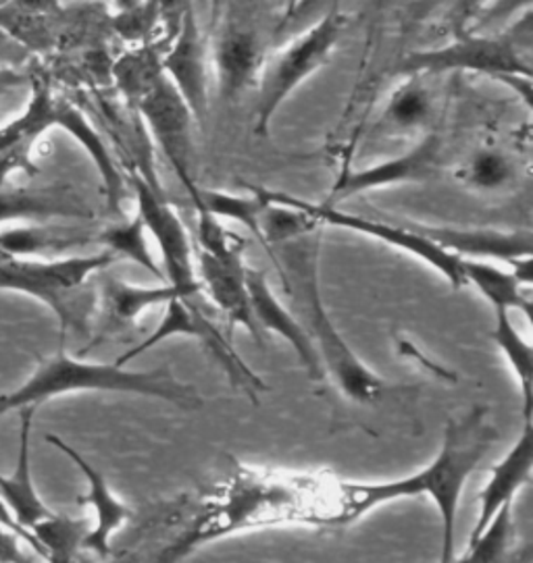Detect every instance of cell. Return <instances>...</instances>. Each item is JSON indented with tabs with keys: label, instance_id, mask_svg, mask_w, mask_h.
<instances>
[{
	"label": "cell",
	"instance_id": "6da1fadb",
	"mask_svg": "<svg viewBox=\"0 0 533 563\" xmlns=\"http://www.w3.org/2000/svg\"><path fill=\"white\" fill-rule=\"evenodd\" d=\"M365 518L357 481L236 464L213 487L156 506L140 543L111 563H182L207 544L282 526L338 530Z\"/></svg>",
	"mask_w": 533,
	"mask_h": 563
},
{
	"label": "cell",
	"instance_id": "7a4b0ae2",
	"mask_svg": "<svg viewBox=\"0 0 533 563\" xmlns=\"http://www.w3.org/2000/svg\"><path fill=\"white\" fill-rule=\"evenodd\" d=\"M257 191L263 198L257 242L280 275L292 314L305 327L322 357L325 378L329 376L348 401L361 406L378 404L392 391L390 383L355 354L336 329L322 296L319 261L324 225L301 208L284 202L278 191L266 188Z\"/></svg>",
	"mask_w": 533,
	"mask_h": 563
},
{
	"label": "cell",
	"instance_id": "3957f363",
	"mask_svg": "<svg viewBox=\"0 0 533 563\" xmlns=\"http://www.w3.org/2000/svg\"><path fill=\"white\" fill-rule=\"evenodd\" d=\"M30 84L32 98L28 109L0 128V186L15 173L36 179L42 173L34 161L40 140L51 130H63L90 154L105 186L107 208L117 212L126 198V179L100 133L74 100L55 90L53 79L44 71L30 69Z\"/></svg>",
	"mask_w": 533,
	"mask_h": 563
},
{
	"label": "cell",
	"instance_id": "277c9868",
	"mask_svg": "<svg viewBox=\"0 0 533 563\" xmlns=\"http://www.w3.org/2000/svg\"><path fill=\"white\" fill-rule=\"evenodd\" d=\"M74 394L140 395L161 399L186 412L205 404L192 385L173 375L170 364H161L154 371H128L115 362L98 364L58 350L53 356L42 357L36 371L18 389L0 395V418Z\"/></svg>",
	"mask_w": 533,
	"mask_h": 563
},
{
	"label": "cell",
	"instance_id": "5b68a950",
	"mask_svg": "<svg viewBox=\"0 0 533 563\" xmlns=\"http://www.w3.org/2000/svg\"><path fill=\"white\" fill-rule=\"evenodd\" d=\"M111 252L61 256V258H15L0 254V289L30 296L48 306L61 324L63 338L93 333L98 310L95 277L115 263Z\"/></svg>",
	"mask_w": 533,
	"mask_h": 563
},
{
	"label": "cell",
	"instance_id": "8992f818",
	"mask_svg": "<svg viewBox=\"0 0 533 563\" xmlns=\"http://www.w3.org/2000/svg\"><path fill=\"white\" fill-rule=\"evenodd\" d=\"M532 11L500 34L463 36L446 46L415 51L399 63V76H444L469 71L490 76L514 88L532 109Z\"/></svg>",
	"mask_w": 533,
	"mask_h": 563
},
{
	"label": "cell",
	"instance_id": "52a82bcc",
	"mask_svg": "<svg viewBox=\"0 0 533 563\" xmlns=\"http://www.w3.org/2000/svg\"><path fill=\"white\" fill-rule=\"evenodd\" d=\"M498 439L486 408H474L446 424L438 455L421 468L425 497L432 499L442 520L439 563L457 558V516L460 495L469 476L479 468L483 457Z\"/></svg>",
	"mask_w": 533,
	"mask_h": 563
},
{
	"label": "cell",
	"instance_id": "ba28073f",
	"mask_svg": "<svg viewBox=\"0 0 533 563\" xmlns=\"http://www.w3.org/2000/svg\"><path fill=\"white\" fill-rule=\"evenodd\" d=\"M194 256L207 300L228 320V335L236 327H244L250 338L259 345H265L248 298L244 240L229 233L213 214L198 212Z\"/></svg>",
	"mask_w": 533,
	"mask_h": 563
},
{
	"label": "cell",
	"instance_id": "9c48e42d",
	"mask_svg": "<svg viewBox=\"0 0 533 563\" xmlns=\"http://www.w3.org/2000/svg\"><path fill=\"white\" fill-rule=\"evenodd\" d=\"M348 20L340 9L327 11L298 38L266 58L259 77V102L254 132L266 135L271 121L290 96L324 69L340 46Z\"/></svg>",
	"mask_w": 533,
	"mask_h": 563
},
{
	"label": "cell",
	"instance_id": "30bf717a",
	"mask_svg": "<svg viewBox=\"0 0 533 563\" xmlns=\"http://www.w3.org/2000/svg\"><path fill=\"white\" fill-rule=\"evenodd\" d=\"M130 181L135 196V214L142 219L146 233L153 235L156 250L161 254L163 279L175 289L177 300L213 314V306L207 300L196 273L191 233L182 217L167 200L165 191L151 186L142 175L133 173Z\"/></svg>",
	"mask_w": 533,
	"mask_h": 563
},
{
	"label": "cell",
	"instance_id": "8fae6325",
	"mask_svg": "<svg viewBox=\"0 0 533 563\" xmlns=\"http://www.w3.org/2000/svg\"><path fill=\"white\" fill-rule=\"evenodd\" d=\"M177 335L198 341L203 345V350L213 357V362L224 371V375L228 376L231 387L247 394L250 401L257 404L259 394L266 391L265 380L257 375L242 360V356L236 352L231 338L215 324L213 314L205 310H198V308H191L177 298L165 303L163 319L156 324L153 333L144 341H140L133 350H128L123 356L117 357L115 364L128 366L135 357L153 350L154 345L163 343L165 339L177 338Z\"/></svg>",
	"mask_w": 533,
	"mask_h": 563
},
{
	"label": "cell",
	"instance_id": "7c38bea8",
	"mask_svg": "<svg viewBox=\"0 0 533 563\" xmlns=\"http://www.w3.org/2000/svg\"><path fill=\"white\" fill-rule=\"evenodd\" d=\"M278 196L287 205L301 208L319 225L338 227V229H346L352 233H361L365 238L390 245L402 254H409L415 261H421L425 266L434 268L438 275L450 283L453 289L467 287L465 273H463V258H458L455 254L446 252L444 247H439L438 244H434L432 240H427L421 231L415 229L413 223H390V221H380V219H369V217L346 212L342 208L331 207V205H313V202H306V200H301V198L290 196L284 191H278Z\"/></svg>",
	"mask_w": 533,
	"mask_h": 563
},
{
	"label": "cell",
	"instance_id": "4fadbf2b",
	"mask_svg": "<svg viewBox=\"0 0 533 563\" xmlns=\"http://www.w3.org/2000/svg\"><path fill=\"white\" fill-rule=\"evenodd\" d=\"M140 117L142 125L151 132L154 142L170 161L173 173L177 175L180 184L188 191L192 205H198L200 186L194 173V140L192 128L196 123L184 98L177 95L172 81L163 76L159 77L151 90L140 96L132 107Z\"/></svg>",
	"mask_w": 533,
	"mask_h": 563
},
{
	"label": "cell",
	"instance_id": "5bb4252c",
	"mask_svg": "<svg viewBox=\"0 0 533 563\" xmlns=\"http://www.w3.org/2000/svg\"><path fill=\"white\" fill-rule=\"evenodd\" d=\"M446 163L444 137L436 132L423 133L413 148L385 158L378 165L346 173L331 189V202L376 189L434 181L446 169Z\"/></svg>",
	"mask_w": 533,
	"mask_h": 563
},
{
	"label": "cell",
	"instance_id": "9a60e30c",
	"mask_svg": "<svg viewBox=\"0 0 533 563\" xmlns=\"http://www.w3.org/2000/svg\"><path fill=\"white\" fill-rule=\"evenodd\" d=\"M161 69L194 119L203 121L209 111V53L194 4L184 11L167 51L161 55Z\"/></svg>",
	"mask_w": 533,
	"mask_h": 563
},
{
	"label": "cell",
	"instance_id": "2e32d148",
	"mask_svg": "<svg viewBox=\"0 0 533 563\" xmlns=\"http://www.w3.org/2000/svg\"><path fill=\"white\" fill-rule=\"evenodd\" d=\"M427 240L458 258L502 263L514 268L533 261L530 229H486V227L423 225L413 223Z\"/></svg>",
	"mask_w": 533,
	"mask_h": 563
},
{
	"label": "cell",
	"instance_id": "e0dca14e",
	"mask_svg": "<svg viewBox=\"0 0 533 563\" xmlns=\"http://www.w3.org/2000/svg\"><path fill=\"white\" fill-rule=\"evenodd\" d=\"M46 443H51L61 453H65L76 464L77 470L81 472V476L88 483V493L79 497V504L93 507L95 526L88 528V532L84 534L81 551L93 553L98 560H109L113 555V549H111L113 534L119 528H123L126 522L132 520V509L115 495L111 487H109V483H107V478H105V474L98 472L72 445H67L63 439H58L55 434H48Z\"/></svg>",
	"mask_w": 533,
	"mask_h": 563
},
{
	"label": "cell",
	"instance_id": "ac0fdd59",
	"mask_svg": "<svg viewBox=\"0 0 533 563\" xmlns=\"http://www.w3.org/2000/svg\"><path fill=\"white\" fill-rule=\"evenodd\" d=\"M93 210L67 184H2L0 225L11 221L48 223L53 219H90Z\"/></svg>",
	"mask_w": 533,
	"mask_h": 563
},
{
	"label": "cell",
	"instance_id": "d6986e66",
	"mask_svg": "<svg viewBox=\"0 0 533 563\" xmlns=\"http://www.w3.org/2000/svg\"><path fill=\"white\" fill-rule=\"evenodd\" d=\"M248 298L252 317L261 333H275L286 339L305 366L306 375L313 380H325V371L322 357L317 354L313 341L308 338L305 327L292 314L282 300L273 294L271 285L266 282L265 271L248 266L247 271Z\"/></svg>",
	"mask_w": 533,
	"mask_h": 563
},
{
	"label": "cell",
	"instance_id": "ffe728a7",
	"mask_svg": "<svg viewBox=\"0 0 533 563\" xmlns=\"http://www.w3.org/2000/svg\"><path fill=\"white\" fill-rule=\"evenodd\" d=\"M533 468V420H525V427L507 455L490 468L486 485L477 495V522L469 534V543H476L483 530L494 520L502 507L513 506L514 495L532 478Z\"/></svg>",
	"mask_w": 533,
	"mask_h": 563
},
{
	"label": "cell",
	"instance_id": "44dd1931",
	"mask_svg": "<svg viewBox=\"0 0 533 563\" xmlns=\"http://www.w3.org/2000/svg\"><path fill=\"white\" fill-rule=\"evenodd\" d=\"M98 289V310L96 319H102V329L107 333H123L138 327V319L154 306H165L177 298L172 285H132L111 275H105L96 283Z\"/></svg>",
	"mask_w": 533,
	"mask_h": 563
},
{
	"label": "cell",
	"instance_id": "7402d4cb",
	"mask_svg": "<svg viewBox=\"0 0 533 563\" xmlns=\"http://www.w3.org/2000/svg\"><path fill=\"white\" fill-rule=\"evenodd\" d=\"M39 408H21L20 410V450H18V464L11 476H4L0 472V499L11 509L18 525L32 532L36 526L46 520L53 509L44 504L40 497L34 476H32V427H34V413Z\"/></svg>",
	"mask_w": 533,
	"mask_h": 563
},
{
	"label": "cell",
	"instance_id": "603a6c76",
	"mask_svg": "<svg viewBox=\"0 0 533 563\" xmlns=\"http://www.w3.org/2000/svg\"><path fill=\"white\" fill-rule=\"evenodd\" d=\"M96 244L95 231L79 227L30 223L0 231V254L15 258H61V254Z\"/></svg>",
	"mask_w": 533,
	"mask_h": 563
},
{
	"label": "cell",
	"instance_id": "cb8c5ba5",
	"mask_svg": "<svg viewBox=\"0 0 533 563\" xmlns=\"http://www.w3.org/2000/svg\"><path fill=\"white\" fill-rule=\"evenodd\" d=\"M465 282L492 303V308H504L509 312H521L527 320L533 317V300L530 287H525L514 275L513 268H500L486 261L463 258Z\"/></svg>",
	"mask_w": 533,
	"mask_h": 563
},
{
	"label": "cell",
	"instance_id": "d4e9b609",
	"mask_svg": "<svg viewBox=\"0 0 533 563\" xmlns=\"http://www.w3.org/2000/svg\"><path fill=\"white\" fill-rule=\"evenodd\" d=\"M404 79L406 81L388 98L381 123L390 133H427L436 114V98L423 84V77Z\"/></svg>",
	"mask_w": 533,
	"mask_h": 563
},
{
	"label": "cell",
	"instance_id": "484cf974",
	"mask_svg": "<svg viewBox=\"0 0 533 563\" xmlns=\"http://www.w3.org/2000/svg\"><path fill=\"white\" fill-rule=\"evenodd\" d=\"M498 350L507 360L511 373L516 378L519 395L523 399V416L533 420V347L514 327L511 312L504 308L494 310V331H492Z\"/></svg>",
	"mask_w": 533,
	"mask_h": 563
},
{
	"label": "cell",
	"instance_id": "4316f807",
	"mask_svg": "<svg viewBox=\"0 0 533 563\" xmlns=\"http://www.w3.org/2000/svg\"><path fill=\"white\" fill-rule=\"evenodd\" d=\"M519 167L509 152L496 146L479 148L458 170V181L479 194H502L516 186Z\"/></svg>",
	"mask_w": 533,
	"mask_h": 563
},
{
	"label": "cell",
	"instance_id": "83f0119b",
	"mask_svg": "<svg viewBox=\"0 0 533 563\" xmlns=\"http://www.w3.org/2000/svg\"><path fill=\"white\" fill-rule=\"evenodd\" d=\"M458 563H530L514 544L513 506L502 507L476 543L467 544Z\"/></svg>",
	"mask_w": 533,
	"mask_h": 563
},
{
	"label": "cell",
	"instance_id": "f1b7e54d",
	"mask_svg": "<svg viewBox=\"0 0 533 563\" xmlns=\"http://www.w3.org/2000/svg\"><path fill=\"white\" fill-rule=\"evenodd\" d=\"M88 532V522L84 518H72L67 514L53 511L46 520H42L34 530V539L39 541L40 562L77 563L81 551V539Z\"/></svg>",
	"mask_w": 533,
	"mask_h": 563
},
{
	"label": "cell",
	"instance_id": "f546056e",
	"mask_svg": "<svg viewBox=\"0 0 533 563\" xmlns=\"http://www.w3.org/2000/svg\"><path fill=\"white\" fill-rule=\"evenodd\" d=\"M96 244L102 245V250L111 252L117 261L128 258L132 263L140 264L142 268H146L149 273H153L159 282L165 283L161 264L154 261L153 250L149 245L146 227L138 214H133L130 221H121V223H115V225L98 231Z\"/></svg>",
	"mask_w": 533,
	"mask_h": 563
},
{
	"label": "cell",
	"instance_id": "4dcf8cb0",
	"mask_svg": "<svg viewBox=\"0 0 533 563\" xmlns=\"http://www.w3.org/2000/svg\"><path fill=\"white\" fill-rule=\"evenodd\" d=\"M115 84L121 98L133 107V102L153 88L154 81L163 76L161 55L149 44H140L123 57L115 60L111 67Z\"/></svg>",
	"mask_w": 533,
	"mask_h": 563
},
{
	"label": "cell",
	"instance_id": "1f68e13d",
	"mask_svg": "<svg viewBox=\"0 0 533 563\" xmlns=\"http://www.w3.org/2000/svg\"><path fill=\"white\" fill-rule=\"evenodd\" d=\"M248 196H233L228 191L200 188L196 212H207L215 219H231L248 229L254 240L259 238V214L263 210V198L257 188H248Z\"/></svg>",
	"mask_w": 533,
	"mask_h": 563
},
{
	"label": "cell",
	"instance_id": "d6a6232c",
	"mask_svg": "<svg viewBox=\"0 0 533 563\" xmlns=\"http://www.w3.org/2000/svg\"><path fill=\"white\" fill-rule=\"evenodd\" d=\"M217 58L224 86L231 92H238L254 67V42L242 34H233L224 40Z\"/></svg>",
	"mask_w": 533,
	"mask_h": 563
},
{
	"label": "cell",
	"instance_id": "836d02e7",
	"mask_svg": "<svg viewBox=\"0 0 533 563\" xmlns=\"http://www.w3.org/2000/svg\"><path fill=\"white\" fill-rule=\"evenodd\" d=\"M36 553L18 532L0 525V563H39Z\"/></svg>",
	"mask_w": 533,
	"mask_h": 563
},
{
	"label": "cell",
	"instance_id": "e575fe53",
	"mask_svg": "<svg viewBox=\"0 0 533 563\" xmlns=\"http://www.w3.org/2000/svg\"><path fill=\"white\" fill-rule=\"evenodd\" d=\"M159 13V21L165 23L167 27V36L172 38L173 32L177 30V23L182 20L184 11L192 4V0H151Z\"/></svg>",
	"mask_w": 533,
	"mask_h": 563
},
{
	"label": "cell",
	"instance_id": "d590c367",
	"mask_svg": "<svg viewBox=\"0 0 533 563\" xmlns=\"http://www.w3.org/2000/svg\"><path fill=\"white\" fill-rule=\"evenodd\" d=\"M30 53L21 48L15 40L0 32V67H28Z\"/></svg>",
	"mask_w": 533,
	"mask_h": 563
},
{
	"label": "cell",
	"instance_id": "8d00e7d4",
	"mask_svg": "<svg viewBox=\"0 0 533 563\" xmlns=\"http://www.w3.org/2000/svg\"><path fill=\"white\" fill-rule=\"evenodd\" d=\"M23 84H30L28 67H0V100L20 90Z\"/></svg>",
	"mask_w": 533,
	"mask_h": 563
},
{
	"label": "cell",
	"instance_id": "74e56055",
	"mask_svg": "<svg viewBox=\"0 0 533 563\" xmlns=\"http://www.w3.org/2000/svg\"><path fill=\"white\" fill-rule=\"evenodd\" d=\"M0 525L7 526L9 530H13V532H18L21 539L28 543V547L36 553V558L40 560V553H42V549H40L39 541L34 539V534L32 532H28V530H23L20 525H18V520L13 518V514H11V509L7 507V504L0 499Z\"/></svg>",
	"mask_w": 533,
	"mask_h": 563
},
{
	"label": "cell",
	"instance_id": "f35d334b",
	"mask_svg": "<svg viewBox=\"0 0 533 563\" xmlns=\"http://www.w3.org/2000/svg\"><path fill=\"white\" fill-rule=\"evenodd\" d=\"M144 0H113L115 13H123V11H132L135 7H140Z\"/></svg>",
	"mask_w": 533,
	"mask_h": 563
},
{
	"label": "cell",
	"instance_id": "ab89813d",
	"mask_svg": "<svg viewBox=\"0 0 533 563\" xmlns=\"http://www.w3.org/2000/svg\"><path fill=\"white\" fill-rule=\"evenodd\" d=\"M298 2H301V0H292V9H296V7H298Z\"/></svg>",
	"mask_w": 533,
	"mask_h": 563
},
{
	"label": "cell",
	"instance_id": "60d3db41",
	"mask_svg": "<svg viewBox=\"0 0 533 563\" xmlns=\"http://www.w3.org/2000/svg\"><path fill=\"white\" fill-rule=\"evenodd\" d=\"M7 2H9V0H0V7H2V4H7Z\"/></svg>",
	"mask_w": 533,
	"mask_h": 563
},
{
	"label": "cell",
	"instance_id": "b9f144b4",
	"mask_svg": "<svg viewBox=\"0 0 533 563\" xmlns=\"http://www.w3.org/2000/svg\"><path fill=\"white\" fill-rule=\"evenodd\" d=\"M453 563H458V560H457V558H455V560H453Z\"/></svg>",
	"mask_w": 533,
	"mask_h": 563
}]
</instances>
